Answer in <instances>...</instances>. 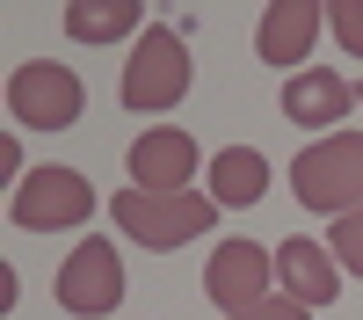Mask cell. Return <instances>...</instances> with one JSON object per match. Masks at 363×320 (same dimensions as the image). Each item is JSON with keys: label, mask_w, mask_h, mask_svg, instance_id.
I'll return each mask as SVG.
<instances>
[{"label": "cell", "mask_w": 363, "mask_h": 320, "mask_svg": "<svg viewBox=\"0 0 363 320\" xmlns=\"http://www.w3.org/2000/svg\"><path fill=\"white\" fill-rule=\"evenodd\" d=\"M109 211H116V233H131V241H145V248H182V241H196V233L218 226L225 204H218V197H189V189H174V197L124 189V197H109Z\"/></svg>", "instance_id": "obj_1"}, {"label": "cell", "mask_w": 363, "mask_h": 320, "mask_svg": "<svg viewBox=\"0 0 363 320\" xmlns=\"http://www.w3.org/2000/svg\"><path fill=\"white\" fill-rule=\"evenodd\" d=\"M291 189L306 211H363V138H320L291 160Z\"/></svg>", "instance_id": "obj_2"}, {"label": "cell", "mask_w": 363, "mask_h": 320, "mask_svg": "<svg viewBox=\"0 0 363 320\" xmlns=\"http://www.w3.org/2000/svg\"><path fill=\"white\" fill-rule=\"evenodd\" d=\"M95 211V182L80 167H29L15 197H8V219L22 233H58V226H80Z\"/></svg>", "instance_id": "obj_3"}, {"label": "cell", "mask_w": 363, "mask_h": 320, "mask_svg": "<svg viewBox=\"0 0 363 320\" xmlns=\"http://www.w3.org/2000/svg\"><path fill=\"white\" fill-rule=\"evenodd\" d=\"M51 291H58V306H66L73 320H102V313L124 306V255H116L109 241H80L66 262H58Z\"/></svg>", "instance_id": "obj_4"}, {"label": "cell", "mask_w": 363, "mask_h": 320, "mask_svg": "<svg viewBox=\"0 0 363 320\" xmlns=\"http://www.w3.org/2000/svg\"><path fill=\"white\" fill-rule=\"evenodd\" d=\"M189 95V51H182V29H145L131 66H124V102L131 109H167Z\"/></svg>", "instance_id": "obj_5"}, {"label": "cell", "mask_w": 363, "mask_h": 320, "mask_svg": "<svg viewBox=\"0 0 363 320\" xmlns=\"http://www.w3.org/2000/svg\"><path fill=\"white\" fill-rule=\"evenodd\" d=\"M8 109H15V124H29V131H66V124H80V80L66 66L29 58V66L8 73Z\"/></svg>", "instance_id": "obj_6"}, {"label": "cell", "mask_w": 363, "mask_h": 320, "mask_svg": "<svg viewBox=\"0 0 363 320\" xmlns=\"http://www.w3.org/2000/svg\"><path fill=\"white\" fill-rule=\"evenodd\" d=\"M269 270H277V255H262V241H218V255L203 270V291L218 313H247L269 299Z\"/></svg>", "instance_id": "obj_7"}, {"label": "cell", "mask_w": 363, "mask_h": 320, "mask_svg": "<svg viewBox=\"0 0 363 320\" xmlns=\"http://www.w3.org/2000/svg\"><path fill=\"white\" fill-rule=\"evenodd\" d=\"M189 175H196V138L189 131H145V138H131V189L174 197Z\"/></svg>", "instance_id": "obj_8"}, {"label": "cell", "mask_w": 363, "mask_h": 320, "mask_svg": "<svg viewBox=\"0 0 363 320\" xmlns=\"http://www.w3.org/2000/svg\"><path fill=\"white\" fill-rule=\"evenodd\" d=\"M320 22H327V8H320V0H269V8H262V29H255L262 66H298V58L313 51Z\"/></svg>", "instance_id": "obj_9"}, {"label": "cell", "mask_w": 363, "mask_h": 320, "mask_svg": "<svg viewBox=\"0 0 363 320\" xmlns=\"http://www.w3.org/2000/svg\"><path fill=\"white\" fill-rule=\"evenodd\" d=\"M349 109H356V87H349L342 73H327V66H298V73L284 80V116H291V124H306V131L335 124V116H349Z\"/></svg>", "instance_id": "obj_10"}, {"label": "cell", "mask_w": 363, "mask_h": 320, "mask_svg": "<svg viewBox=\"0 0 363 320\" xmlns=\"http://www.w3.org/2000/svg\"><path fill=\"white\" fill-rule=\"evenodd\" d=\"M277 277H284V291L298 306H327L335 299V284H342V270H335V248H320V241H284L277 248Z\"/></svg>", "instance_id": "obj_11"}, {"label": "cell", "mask_w": 363, "mask_h": 320, "mask_svg": "<svg viewBox=\"0 0 363 320\" xmlns=\"http://www.w3.org/2000/svg\"><path fill=\"white\" fill-rule=\"evenodd\" d=\"M211 197L218 204H262L269 197V160L255 145H225V153L211 160Z\"/></svg>", "instance_id": "obj_12"}, {"label": "cell", "mask_w": 363, "mask_h": 320, "mask_svg": "<svg viewBox=\"0 0 363 320\" xmlns=\"http://www.w3.org/2000/svg\"><path fill=\"white\" fill-rule=\"evenodd\" d=\"M131 22H145L138 0H73V8H66V37H80V44H116Z\"/></svg>", "instance_id": "obj_13"}, {"label": "cell", "mask_w": 363, "mask_h": 320, "mask_svg": "<svg viewBox=\"0 0 363 320\" xmlns=\"http://www.w3.org/2000/svg\"><path fill=\"white\" fill-rule=\"evenodd\" d=\"M327 29L342 37V51L363 58V0H327Z\"/></svg>", "instance_id": "obj_14"}, {"label": "cell", "mask_w": 363, "mask_h": 320, "mask_svg": "<svg viewBox=\"0 0 363 320\" xmlns=\"http://www.w3.org/2000/svg\"><path fill=\"white\" fill-rule=\"evenodd\" d=\"M327 248L342 255V270H356V277H363V211H342V219H335V241H327Z\"/></svg>", "instance_id": "obj_15"}, {"label": "cell", "mask_w": 363, "mask_h": 320, "mask_svg": "<svg viewBox=\"0 0 363 320\" xmlns=\"http://www.w3.org/2000/svg\"><path fill=\"white\" fill-rule=\"evenodd\" d=\"M225 320H306V306H298V299H262V306H247V313H225Z\"/></svg>", "instance_id": "obj_16"}, {"label": "cell", "mask_w": 363, "mask_h": 320, "mask_svg": "<svg viewBox=\"0 0 363 320\" xmlns=\"http://www.w3.org/2000/svg\"><path fill=\"white\" fill-rule=\"evenodd\" d=\"M356 102H363V87H356Z\"/></svg>", "instance_id": "obj_17"}]
</instances>
